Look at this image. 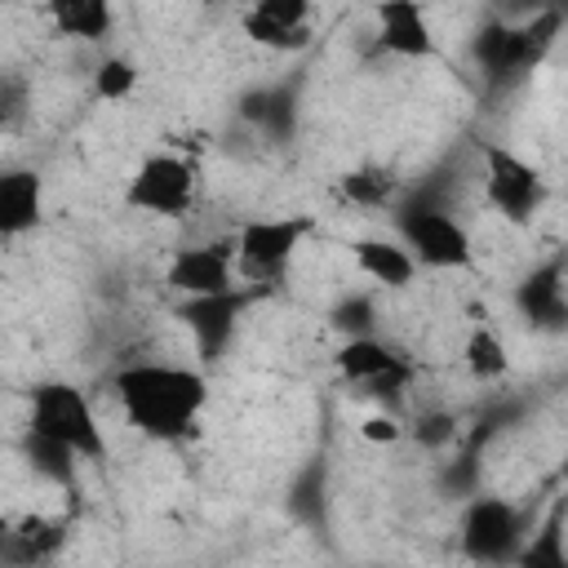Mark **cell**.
<instances>
[{"instance_id":"25","label":"cell","mask_w":568,"mask_h":568,"mask_svg":"<svg viewBox=\"0 0 568 568\" xmlns=\"http://www.w3.org/2000/svg\"><path fill=\"white\" fill-rule=\"evenodd\" d=\"M337 191L351 200V204H364V209H386L395 200V178L382 173V169H355L337 182Z\"/></svg>"},{"instance_id":"29","label":"cell","mask_w":568,"mask_h":568,"mask_svg":"<svg viewBox=\"0 0 568 568\" xmlns=\"http://www.w3.org/2000/svg\"><path fill=\"white\" fill-rule=\"evenodd\" d=\"M404 435L408 430H404V422L395 413H368L359 422V439H368V444H399Z\"/></svg>"},{"instance_id":"14","label":"cell","mask_w":568,"mask_h":568,"mask_svg":"<svg viewBox=\"0 0 568 568\" xmlns=\"http://www.w3.org/2000/svg\"><path fill=\"white\" fill-rule=\"evenodd\" d=\"M44 213V182L36 169H4L0 173V240H18L40 226Z\"/></svg>"},{"instance_id":"4","label":"cell","mask_w":568,"mask_h":568,"mask_svg":"<svg viewBox=\"0 0 568 568\" xmlns=\"http://www.w3.org/2000/svg\"><path fill=\"white\" fill-rule=\"evenodd\" d=\"M528 515L506 497H470L462 510V555L484 568H515L528 541Z\"/></svg>"},{"instance_id":"15","label":"cell","mask_w":568,"mask_h":568,"mask_svg":"<svg viewBox=\"0 0 568 568\" xmlns=\"http://www.w3.org/2000/svg\"><path fill=\"white\" fill-rule=\"evenodd\" d=\"M71 524L53 519V515H22L9 532H4V559L9 568H36L44 559H53L67 546Z\"/></svg>"},{"instance_id":"19","label":"cell","mask_w":568,"mask_h":568,"mask_svg":"<svg viewBox=\"0 0 568 568\" xmlns=\"http://www.w3.org/2000/svg\"><path fill=\"white\" fill-rule=\"evenodd\" d=\"M515 568H568V506L564 501L528 532Z\"/></svg>"},{"instance_id":"6","label":"cell","mask_w":568,"mask_h":568,"mask_svg":"<svg viewBox=\"0 0 568 568\" xmlns=\"http://www.w3.org/2000/svg\"><path fill=\"white\" fill-rule=\"evenodd\" d=\"M484 195L510 226H528L532 213L546 204V178L524 155L484 142Z\"/></svg>"},{"instance_id":"10","label":"cell","mask_w":568,"mask_h":568,"mask_svg":"<svg viewBox=\"0 0 568 568\" xmlns=\"http://www.w3.org/2000/svg\"><path fill=\"white\" fill-rule=\"evenodd\" d=\"M235 240H217V244H191V248H178L169 271H164V284L182 297H217V293H231L240 288L235 284Z\"/></svg>"},{"instance_id":"13","label":"cell","mask_w":568,"mask_h":568,"mask_svg":"<svg viewBox=\"0 0 568 568\" xmlns=\"http://www.w3.org/2000/svg\"><path fill=\"white\" fill-rule=\"evenodd\" d=\"M377 49L395 58H430L435 31L417 0H386L377 4Z\"/></svg>"},{"instance_id":"5","label":"cell","mask_w":568,"mask_h":568,"mask_svg":"<svg viewBox=\"0 0 568 568\" xmlns=\"http://www.w3.org/2000/svg\"><path fill=\"white\" fill-rule=\"evenodd\" d=\"M124 204L133 213H151V217H182L195 204V164L186 155L173 151H155L146 155L129 186H124Z\"/></svg>"},{"instance_id":"7","label":"cell","mask_w":568,"mask_h":568,"mask_svg":"<svg viewBox=\"0 0 568 568\" xmlns=\"http://www.w3.org/2000/svg\"><path fill=\"white\" fill-rule=\"evenodd\" d=\"M266 293V284H253V288H231V293H217V297H182L178 302V320L191 328L195 337V355L204 364H217L235 337V324L240 315Z\"/></svg>"},{"instance_id":"18","label":"cell","mask_w":568,"mask_h":568,"mask_svg":"<svg viewBox=\"0 0 568 568\" xmlns=\"http://www.w3.org/2000/svg\"><path fill=\"white\" fill-rule=\"evenodd\" d=\"M333 364H337V373H342L346 382L368 386V382H377V377L395 373V368H399V364H408V359H404V355H395V351L373 333V337H351V342H342V346H337V355H333Z\"/></svg>"},{"instance_id":"23","label":"cell","mask_w":568,"mask_h":568,"mask_svg":"<svg viewBox=\"0 0 568 568\" xmlns=\"http://www.w3.org/2000/svg\"><path fill=\"white\" fill-rule=\"evenodd\" d=\"M462 359H466L470 377H479V382H497V377H506V373H510L506 342H501L488 324L470 328V337H466V346H462Z\"/></svg>"},{"instance_id":"8","label":"cell","mask_w":568,"mask_h":568,"mask_svg":"<svg viewBox=\"0 0 568 568\" xmlns=\"http://www.w3.org/2000/svg\"><path fill=\"white\" fill-rule=\"evenodd\" d=\"M315 231V217L306 213H284V217H253L240 226L235 235V253L244 262V271L271 280L275 271L288 266V257L302 248V240Z\"/></svg>"},{"instance_id":"9","label":"cell","mask_w":568,"mask_h":568,"mask_svg":"<svg viewBox=\"0 0 568 568\" xmlns=\"http://www.w3.org/2000/svg\"><path fill=\"white\" fill-rule=\"evenodd\" d=\"M559 22H564V18H559L555 9H541V13H532L528 22L510 27L506 40H501V49H497V58L484 67V84H488L493 93L519 84V80L550 53V44H555V36H559Z\"/></svg>"},{"instance_id":"24","label":"cell","mask_w":568,"mask_h":568,"mask_svg":"<svg viewBox=\"0 0 568 568\" xmlns=\"http://www.w3.org/2000/svg\"><path fill=\"white\" fill-rule=\"evenodd\" d=\"M328 324L342 333V342H351V337H373V328H377V306H373L368 293H346V297H337V302L328 306Z\"/></svg>"},{"instance_id":"12","label":"cell","mask_w":568,"mask_h":568,"mask_svg":"<svg viewBox=\"0 0 568 568\" xmlns=\"http://www.w3.org/2000/svg\"><path fill=\"white\" fill-rule=\"evenodd\" d=\"M244 36L275 53H297L311 44V4L306 0H257L244 13Z\"/></svg>"},{"instance_id":"17","label":"cell","mask_w":568,"mask_h":568,"mask_svg":"<svg viewBox=\"0 0 568 568\" xmlns=\"http://www.w3.org/2000/svg\"><path fill=\"white\" fill-rule=\"evenodd\" d=\"M351 253H355V266H359L368 280L386 284V288H408V284H413V275H417V257H413L399 240L364 235V240H355V244H351Z\"/></svg>"},{"instance_id":"28","label":"cell","mask_w":568,"mask_h":568,"mask_svg":"<svg viewBox=\"0 0 568 568\" xmlns=\"http://www.w3.org/2000/svg\"><path fill=\"white\" fill-rule=\"evenodd\" d=\"M479 475H484V466H479V448L475 444H466L448 466H444V475H439V488L448 493V497H479Z\"/></svg>"},{"instance_id":"2","label":"cell","mask_w":568,"mask_h":568,"mask_svg":"<svg viewBox=\"0 0 568 568\" xmlns=\"http://www.w3.org/2000/svg\"><path fill=\"white\" fill-rule=\"evenodd\" d=\"M399 244L417 257V266L430 271H466L470 266V231L453 217V209L444 204V195H435V186H417L404 200H395L390 209Z\"/></svg>"},{"instance_id":"30","label":"cell","mask_w":568,"mask_h":568,"mask_svg":"<svg viewBox=\"0 0 568 568\" xmlns=\"http://www.w3.org/2000/svg\"><path fill=\"white\" fill-rule=\"evenodd\" d=\"M22 102H27V84L18 75H4L0 80V115H4V124H18Z\"/></svg>"},{"instance_id":"27","label":"cell","mask_w":568,"mask_h":568,"mask_svg":"<svg viewBox=\"0 0 568 568\" xmlns=\"http://www.w3.org/2000/svg\"><path fill=\"white\" fill-rule=\"evenodd\" d=\"M133 89H138V67H133L129 58L111 53V58H102V62L93 67V93H98L102 102H124Z\"/></svg>"},{"instance_id":"1","label":"cell","mask_w":568,"mask_h":568,"mask_svg":"<svg viewBox=\"0 0 568 568\" xmlns=\"http://www.w3.org/2000/svg\"><path fill=\"white\" fill-rule=\"evenodd\" d=\"M115 395L129 426H138L151 439H182L209 404V382L200 368L142 359L115 373Z\"/></svg>"},{"instance_id":"22","label":"cell","mask_w":568,"mask_h":568,"mask_svg":"<svg viewBox=\"0 0 568 568\" xmlns=\"http://www.w3.org/2000/svg\"><path fill=\"white\" fill-rule=\"evenodd\" d=\"M324 493H328V470H324V457H311L302 466V475L293 479V493H288V515L320 528L324 524Z\"/></svg>"},{"instance_id":"16","label":"cell","mask_w":568,"mask_h":568,"mask_svg":"<svg viewBox=\"0 0 568 568\" xmlns=\"http://www.w3.org/2000/svg\"><path fill=\"white\" fill-rule=\"evenodd\" d=\"M240 115H244L253 129H262L266 138L288 142L293 129H297V80L248 89V93L240 98Z\"/></svg>"},{"instance_id":"20","label":"cell","mask_w":568,"mask_h":568,"mask_svg":"<svg viewBox=\"0 0 568 568\" xmlns=\"http://www.w3.org/2000/svg\"><path fill=\"white\" fill-rule=\"evenodd\" d=\"M49 18H53L58 36L89 40V44L106 40L111 27H115L111 4H102V0H53V4H49Z\"/></svg>"},{"instance_id":"11","label":"cell","mask_w":568,"mask_h":568,"mask_svg":"<svg viewBox=\"0 0 568 568\" xmlns=\"http://www.w3.org/2000/svg\"><path fill=\"white\" fill-rule=\"evenodd\" d=\"M568 257H550L541 266H532L519 284H515V311L524 315V324H532L537 333H564L568 328Z\"/></svg>"},{"instance_id":"21","label":"cell","mask_w":568,"mask_h":568,"mask_svg":"<svg viewBox=\"0 0 568 568\" xmlns=\"http://www.w3.org/2000/svg\"><path fill=\"white\" fill-rule=\"evenodd\" d=\"M22 457H27L31 475H40V479H49V484H58V488H75V466H80V457H75L67 444L27 430V435H22Z\"/></svg>"},{"instance_id":"3","label":"cell","mask_w":568,"mask_h":568,"mask_svg":"<svg viewBox=\"0 0 568 568\" xmlns=\"http://www.w3.org/2000/svg\"><path fill=\"white\" fill-rule=\"evenodd\" d=\"M27 430L67 444L80 462H102L106 457V435L98 426V413L89 395L75 382H40L31 390V422Z\"/></svg>"},{"instance_id":"26","label":"cell","mask_w":568,"mask_h":568,"mask_svg":"<svg viewBox=\"0 0 568 568\" xmlns=\"http://www.w3.org/2000/svg\"><path fill=\"white\" fill-rule=\"evenodd\" d=\"M462 435H466V430H462V417L448 413V408H430V413H422V417L408 426V439H413L417 448H426V453H439V448L457 444Z\"/></svg>"}]
</instances>
